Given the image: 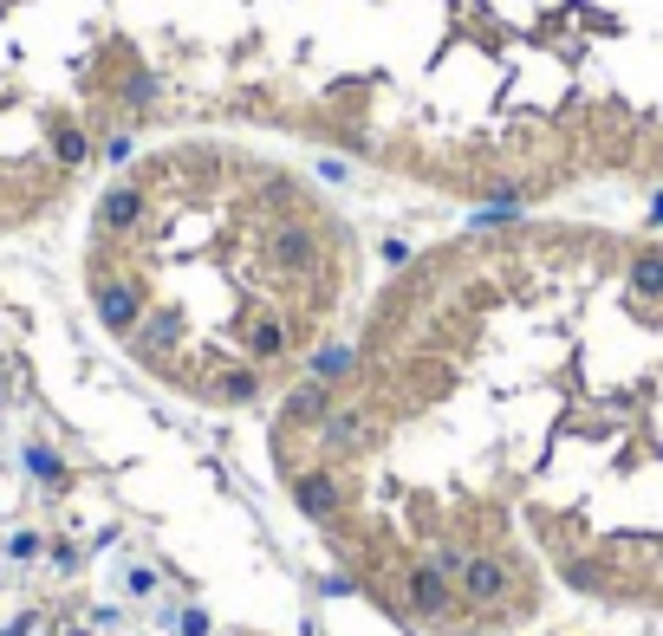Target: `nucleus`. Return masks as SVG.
<instances>
[{
    "mask_svg": "<svg viewBox=\"0 0 663 636\" xmlns=\"http://www.w3.org/2000/svg\"><path fill=\"white\" fill-rule=\"evenodd\" d=\"M352 234L287 169L169 149L118 176L85 234L98 325L196 403L254 410L332 345Z\"/></svg>",
    "mask_w": 663,
    "mask_h": 636,
    "instance_id": "obj_1",
    "label": "nucleus"
}]
</instances>
